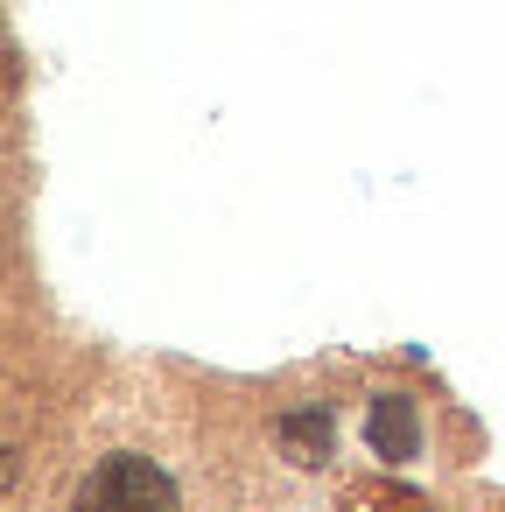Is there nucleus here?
<instances>
[{
  "label": "nucleus",
  "mask_w": 505,
  "mask_h": 512,
  "mask_svg": "<svg viewBox=\"0 0 505 512\" xmlns=\"http://www.w3.org/2000/svg\"><path fill=\"white\" fill-rule=\"evenodd\" d=\"M365 435H372V456L407 463V456H414V407H407L400 393H379L372 414H365Z\"/></svg>",
  "instance_id": "f03ea898"
},
{
  "label": "nucleus",
  "mask_w": 505,
  "mask_h": 512,
  "mask_svg": "<svg viewBox=\"0 0 505 512\" xmlns=\"http://www.w3.org/2000/svg\"><path fill=\"white\" fill-rule=\"evenodd\" d=\"M78 512H183V505L169 470H155L148 456H106L78 491Z\"/></svg>",
  "instance_id": "f257e3e1"
},
{
  "label": "nucleus",
  "mask_w": 505,
  "mask_h": 512,
  "mask_svg": "<svg viewBox=\"0 0 505 512\" xmlns=\"http://www.w3.org/2000/svg\"><path fill=\"white\" fill-rule=\"evenodd\" d=\"M274 442H281V456H288V463L316 470V463H330V414H323V407H309V414H288V421L274 428Z\"/></svg>",
  "instance_id": "7ed1b4c3"
}]
</instances>
